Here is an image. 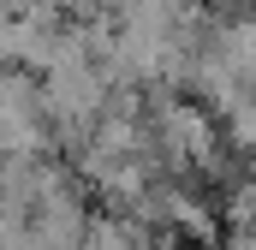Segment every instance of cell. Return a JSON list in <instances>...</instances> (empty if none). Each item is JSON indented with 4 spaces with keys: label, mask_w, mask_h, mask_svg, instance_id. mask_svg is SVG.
Instances as JSON below:
<instances>
[{
    "label": "cell",
    "mask_w": 256,
    "mask_h": 250,
    "mask_svg": "<svg viewBox=\"0 0 256 250\" xmlns=\"http://www.w3.org/2000/svg\"><path fill=\"white\" fill-rule=\"evenodd\" d=\"M214 250H256V226H220Z\"/></svg>",
    "instance_id": "cell-1"
},
{
    "label": "cell",
    "mask_w": 256,
    "mask_h": 250,
    "mask_svg": "<svg viewBox=\"0 0 256 250\" xmlns=\"http://www.w3.org/2000/svg\"><path fill=\"white\" fill-rule=\"evenodd\" d=\"M232 6H244V12H250V18H256V0H232Z\"/></svg>",
    "instance_id": "cell-2"
}]
</instances>
